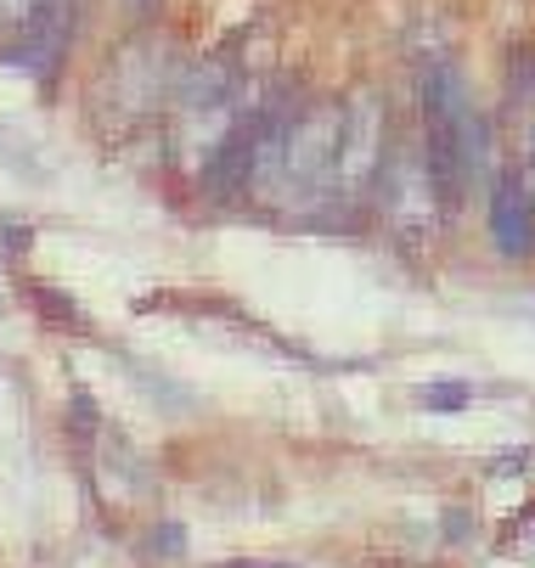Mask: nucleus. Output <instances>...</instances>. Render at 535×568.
Returning a JSON list of instances; mask_svg holds the SVG:
<instances>
[{
	"label": "nucleus",
	"mask_w": 535,
	"mask_h": 568,
	"mask_svg": "<svg viewBox=\"0 0 535 568\" xmlns=\"http://www.w3.org/2000/svg\"><path fill=\"white\" fill-rule=\"evenodd\" d=\"M384 158H390V113H384V97H377V91L344 97V141H339V203H344V214H350L361 197H372Z\"/></svg>",
	"instance_id": "obj_3"
},
{
	"label": "nucleus",
	"mask_w": 535,
	"mask_h": 568,
	"mask_svg": "<svg viewBox=\"0 0 535 568\" xmlns=\"http://www.w3.org/2000/svg\"><path fill=\"white\" fill-rule=\"evenodd\" d=\"M423 399H428V412H463L468 388L463 383H434V388H423Z\"/></svg>",
	"instance_id": "obj_6"
},
{
	"label": "nucleus",
	"mask_w": 535,
	"mask_h": 568,
	"mask_svg": "<svg viewBox=\"0 0 535 568\" xmlns=\"http://www.w3.org/2000/svg\"><path fill=\"white\" fill-rule=\"evenodd\" d=\"M491 242L507 260L535 254V203L524 197L518 175H502L496 192H491Z\"/></svg>",
	"instance_id": "obj_4"
},
{
	"label": "nucleus",
	"mask_w": 535,
	"mask_h": 568,
	"mask_svg": "<svg viewBox=\"0 0 535 568\" xmlns=\"http://www.w3.org/2000/svg\"><path fill=\"white\" fill-rule=\"evenodd\" d=\"M46 0H0V29H29Z\"/></svg>",
	"instance_id": "obj_5"
},
{
	"label": "nucleus",
	"mask_w": 535,
	"mask_h": 568,
	"mask_svg": "<svg viewBox=\"0 0 535 568\" xmlns=\"http://www.w3.org/2000/svg\"><path fill=\"white\" fill-rule=\"evenodd\" d=\"M423 158H428V175H434L445 209L463 203V192L491 170V130L474 113L451 62L423 68Z\"/></svg>",
	"instance_id": "obj_1"
},
{
	"label": "nucleus",
	"mask_w": 535,
	"mask_h": 568,
	"mask_svg": "<svg viewBox=\"0 0 535 568\" xmlns=\"http://www.w3.org/2000/svg\"><path fill=\"white\" fill-rule=\"evenodd\" d=\"M372 203L384 214V225L401 236V242H428L440 225H445V197L428 175V158H423V141L417 146H390L384 170H377V186H372Z\"/></svg>",
	"instance_id": "obj_2"
},
{
	"label": "nucleus",
	"mask_w": 535,
	"mask_h": 568,
	"mask_svg": "<svg viewBox=\"0 0 535 568\" xmlns=\"http://www.w3.org/2000/svg\"><path fill=\"white\" fill-rule=\"evenodd\" d=\"M225 568H260V562H225ZM265 568H271V562H265Z\"/></svg>",
	"instance_id": "obj_7"
}]
</instances>
